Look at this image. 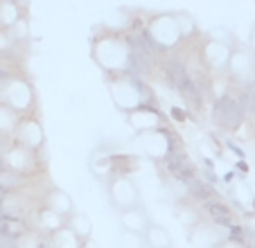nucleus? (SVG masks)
Wrapping results in <instances>:
<instances>
[{"instance_id":"423d86ee","label":"nucleus","mask_w":255,"mask_h":248,"mask_svg":"<svg viewBox=\"0 0 255 248\" xmlns=\"http://www.w3.org/2000/svg\"><path fill=\"white\" fill-rule=\"evenodd\" d=\"M45 208H48V210H52L54 215L63 217V219H68V217L75 212L72 199L63 190H59V187H52V190L48 192V196H45Z\"/></svg>"},{"instance_id":"f8f14e48","label":"nucleus","mask_w":255,"mask_h":248,"mask_svg":"<svg viewBox=\"0 0 255 248\" xmlns=\"http://www.w3.org/2000/svg\"><path fill=\"white\" fill-rule=\"evenodd\" d=\"M20 18V9L11 0H0V29H9Z\"/></svg>"},{"instance_id":"4468645a","label":"nucleus","mask_w":255,"mask_h":248,"mask_svg":"<svg viewBox=\"0 0 255 248\" xmlns=\"http://www.w3.org/2000/svg\"><path fill=\"white\" fill-rule=\"evenodd\" d=\"M14 248H16V246H14Z\"/></svg>"},{"instance_id":"1a4fd4ad","label":"nucleus","mask_w":255,"mask_h":248,"mask_svg":"<svg viewBox=\"0 0 255 248\" xmlns=\"http://www.w3.org/2000/svg\"><path fill=\"white\" fill-rule=\"evenodd\" d=\"M48 244H50V248H82L84 246L82 239L72 233L70 228H66V226L59 228L57 233L48 235Z\"/></svg>"},{"instance_id":"0eeeda50","label":"nucleus","mask_w":255,"mask_h":248,"mask_svg":"<svg viewBox=\"0 0 255 248\" xmlns=\"http://www.w3.org/2000/svg\"><path fill=\"white\" fill-rule=\"evenodd\" d=\"M203 210L210 217V224L222 226V228H233V212L228 210V205L222 203L219 199L212 196L210 201H206V203H203Z\"/></svg>"},{"instance_id":"39448f33","label":"nucleus","mask_w":255,"mask_h":248,"mask_svg":"<svg viewBox=\"0 0 255 248\" xmlns=\"http://www.w3.org/2000/svg\"><path fill=\"white\" fill-rule=\"evenodd\" d=\"M16 131H18L20 147L29 149V151H36L43 144V133H41V126L36 120H23V122H18Z\"/></svg>"},{"instance_id":"20e7f679","label":"nucleus","mask_w":255,"mask_h":248,"mask_svg":"<svg viewBox=\"0 0 255 248\" xmlns=\"http://www.w3.org/2000/svg\"><path fill=\"white\" fill-rule=\"evenodd\" d=\"M240 118H242V106L237 100L233 97H222V100L217 102V109H215V120L222 126H235L240 124Z\"/></svg>"},{"instance_id":"ddd939ff","label":"nucleus","mask_w":255,"mask_h":248,"mask_svg":"<svg viewBox=\"0 0 255 248\" xmlns=\"http://www.w3.org/2000/svg\"><path fill=\"white\" fill-rule=\"evenodd\" d=\"M11 45H14V41H11L9 32H2V29H0V52H7V50H11Z\"/></svg>"},{"instance_id":"f257e3e1","label":"nucleus","mask_w":255,"mask_h":248,"mask_svg":"<svg viewBox=\"0 0 255 248\" xmlns=\"http://www.w3.org/2000/svg\"><path fill=\"white\" fill-rule=\"evenodd\" d=\"M109 199L116 205V210H131L140 205V192L129 176H113L109 183Z\"/></svg>"},{"instance_id":"f03ea898","label":"nucleus","mask_w":255,"mask_h":248,"mask_svg":"<svg viewBox=\"0 0 255 248\" xmlns=\"http://www.w3.org/2000/svg\"><path fill=\"white\" fill-rule=\"evenodd\" d=\"M228 228L215 226L210 221H197L190 228V242L197 248H219L224 242H228Z\"/></svg>"},{"instance_id":"6e6552de","label":"nucleus","mask_w":255,"mask_h":248,"mask_svg":"<svg viewBox=\"0 0 255 248\" xmlns=\"http://www.w3.org/2000/svg\"><path fill=\"white\" fill-rule=\"evenodd\" d=\"M142 244L144 248H174L172 235L158 224H151L147 228V233L142 235Z\"/></svg>"},{"instance_id":"9d476101","label":"nucleus","mask_w":255,"mask_h":248,"mask_svg":"<svg viewBox=\"0 0 255 248\" xmlns=\"http://www.w3.org/2000/svg\"><path fill=\"white\" fill-rule=\"evenodd\" d=\"M66 228H70L82 242H88V239H91V233H93L91 219H88L86 215H82V212H72V215L66 219Z\"/></svg>"},{"instance_id":"9b49d317","label":"nucleus","mask_w":255,"mask_h":248,"mask_svg":"<svg viewBox=\"0 0 255 248\" xmlns=\"http://www.w3.org/2000/svg\"><path fill=\"white\" fill-rule=\"evenodd\" d=\"M36 226H39L41 233L52 235V233H57L59 228H63V226H66V219H63V217H59V215H54V212L48 210V208H43V210L36 215Z\"/></svg>"},{"instance_id":"7ed1b4c3","label":"nucleus","mask_w":255,"mask_h":248,"mask_svg":"<svg viewBox=\"0 0 255 248\" xmlns=\"http://www.w3.org/2000/svg\"><path fill=\"white\" fill-rule=\"evenodd\" d=\"M120 224L125 228L127 235H135V237H142L147 233V228L151 226L149 215L142 210V208H131V210H122L120 212Z\"/></svg>"}]
</instances>
